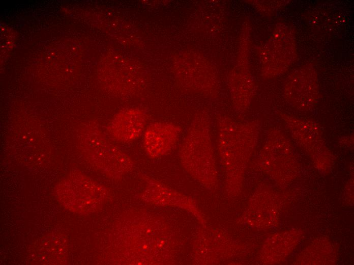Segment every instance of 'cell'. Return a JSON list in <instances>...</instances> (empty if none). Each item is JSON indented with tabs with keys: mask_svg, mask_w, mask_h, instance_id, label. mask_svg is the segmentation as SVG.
Masks as SVG:
<instances>
[{
	"mask_svg": "<svg viewBox=\"0 0 354 265\" xmlns=\"http://www.w3.org/2000/svg\"><path fill=\"white\" fill-rule=\"evenodd\" d=\"M180 134V128L174 124L163 122L151 123L143 132L145 150L152 156L162 154L176 144Z\"/></svg>",
	"mask_w": 354,
	"mask_h": 265,
	"instance_id": "6da1fadb",
	"label": "cell"
},
{
	"mask_svg": "<svg viewBox=\"0 0 354 265\" xmlns=\"http://www.w3.org/2000/svg\"><path fill=\"white\" fill-rule=\"evenodd\" d=\"M146 117L138 110L124 111L118 114L109 126L113 138L119 142L128 143L138 139L144 132Z\"/></svg>",
	"mask_w": 354,
	"mask_h": 265,
	"instance_id": "7a4b0ae2",
	"label": "cell"
}]
</instances>
